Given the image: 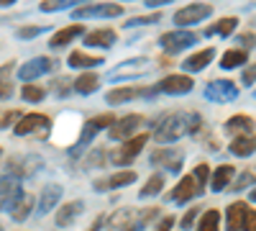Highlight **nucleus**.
Here are the masks:
<instances>
[{"mask_svg": "<svg viewBox=\"0 0 256 231\" xmlns=\"http://www.w3.org/2000/svg\"><path fill=\"white\" fill-rule=\"evenodd\" d=\"M236 26H238V18H236V16H226V18H220V21H218V24L208 26V29H205V36L220 34V36L226 39V36H230L233 31H236Z\"/></svg>", "mask_w": 256, "mask_h": 231, "instance_id": "obj_32", "label": "nucleus"}, {"mask_svg": "<svg viewBox=\"0 0 256 231\" xmlns=\"http://www.w3.org/2000/svg\"><path fill=\"white\" fill-rule=\"evenodd\" d=\"M123 6L120 3H95V6H84L72 13V18H120Z\"/></svg>", "mask_w": 256, "mask_h": 231, "instance_id": "obj_11", "label": "nucleus"}, {"mask_svg": "<svg viewBox=\"0 0 256 231\" xmlns=\"http://www.w3.org/2000/svg\"><path fill=\"white\" fill-rule=\"evenodd\" d=\"M156 93V88H113L105 95V103L110 106H120V103H131L136 98H152Z\"/></svg>", "mask_w": 256, "mask_h": 231, "instance_id": "obj_15", "label": "nucleus"}, {"mask_svg": "<svg viewBox=\"0 0 256 231\" xmlns=\"http://www.w3.org/2000/svg\"><path fill=\"white\" fill-rule=\"evenodd\" d=\"M0 154H3V152H0Z\"/></svg>", "mask_w": 256, "mask_h": 231, "instance_id": "obj_54", "label": "nucleus"}, {"mask_svg": "<svg viewBox=\"0 0 256 231\" xmlns=\"http://www.w3.org/2000/svg\"><path fill=\"white\" fill-rule=\"evenodd\" d=\"M138 180V175L134 172V170H120V172H116V175H110V177H105V180H95L92 182V187L98 193H105V190H118V187H128L131 182H136Z\"/></svg>", "mask_w": 256, "mask_h": 231, "instance_id": "obj_17", "label": "nucleus"}, {"mask_svg": "<svg viewBox=\"0 0 256 231\" xmlns=\"http://www.w3.org/2000/svg\"><path fill=\"white\" fill-rule=\"evenodd\" d=\"M62 200V185L56 182H49L44 185V190H41V198H38V216H46L54 211V205Z\"/></svg>", "mask_w": 256, "mask_h": 231, "instance_id": "obj_21", "label": "nucleus"}, {"mask_svg": "<svg viewBox=\"0 0 256 231\" xmlns=\"http://www.w3.org/2000/svg\"><path fill=\"white\" fill-rule=\"evenodd\" d=\"M148 141V136L146 134H136V136H131L128 141H123V146H118V149H113L110 152V162L113 164H118V167H128L136 157H138V152L144 149V144Z\"/></svg>", "mask_w": 256, "mask_h": 231, "instance_id": "obj_7", "label": "nucleus"}, {"mask_svg": "<svg viewBox=\"0 0 256 231\" xmlns=\"http://www.w3.org/2000/svg\"><path fill=\"white\" fill-rule=\"evenodd\" d=\"M238 41H241V44L246 47V49H254V34L248 31V34H241L238 36Z\"/></svg>", "mask_w": 256, "mask_h": 231, "instance_id": "obj_49", "label": "nucleus"}, {"mask_svg": "<svg viewBox=\"0 0 256 231\" xmlns=\"http://www.w3.org/2000/svg\"><path fill=\"white\" fill-rule=\"evenodd\" d=\"M20 95H24L26 103H41V100L46 98V90L38 88V85H31V82H26V85L20 88Z\"/></svg>", "mask_w": 256, "mask_h": 231, "instance_id": "obj_37", "label": "nucleus"}, {"mask_svg": "<svg viewBox=\"0 0 256 231\" xmlns=\"http://www.w3.org/2000/svg\"><path fill=\"white\" fill-rule=\"evenodd\" d=\"M144 126V116L138 113H131V116H123V118H116L110 126H108V134L113 141H120V139H128L136 129Z\"/></svg>", "mask_w": 256, "mask_h": 231, "instance_id": "obj_12", "label": "nucleus"}, {"mask_svg": "<svg viewBox=\"0 0 256 231\" xmlns=\"http://www.w3.org/2000/svg\"><path fill=\"white\" fill-rule=\"evenodd\" d=\"M156 141H162L164 146H169L172 141L182 139L184 136V113H169L162 118V123L156 126V131H154Z\"/></svg>", "mask_w": 256, "mask_h": 231, "instance_id": "obj_6", "label": "nucleus"}, {"mask_svg": "<svg viewBox=\"0 0 256 231\" xmlns=\"http://www.w3.org/2000/svg\"><path fill=\"white\" fill-rule=\"evenodd\" d=\"M246 211H248L246 203H230L226 211V231H241Z\"/></svg>", "mask_w": 256, "mask_h": 231, "instance_id": "obj_26", "label": "nucleus"}, {"mask_svg": "<svg viewBox=\"0 0 256 231\" xmlns=\"http://www.w3.org/2000/svg\"><path fill=\"white\" fill-rule=\"evenodd\" d=\"M82 36H84V26H82V24H72V26H67V29H59V31L49 39V47H52V49H62V47L72 44L74 39H82Z\"/></svg>", "mask_w": 256, "mask_h": 231, "instance_id": "obj_22", "label": "nucleus"}, {"mask_svg": "<svg viewBox=\"0 0 256 231\" xmlns=\"http://www.w3.org/2000/svg\"><path fill=\"white\" fill-rule=\"evenodd\" d=\"M246 59H248V54L244 49H228L223 54V59H220V67L223 70H236V67L246 65Z\"/></svg>", "mask_w": 256, "mask_h": 231, "instance_id": "obj_35", "label": "nucleus"}, {"mask_svg": "<svg viewBox=\"0 0 256 231\" xmlns=\"http://www.w3.org/2000/svg\"><path fill=\"white\" fill-rule=\"evenodd\" d=\"M241 80H244V85H246V88H254V80H256V67H254V65H248Z\"/></svg>", "mask_w": 256, "mask_h": 231, "instance_id": "obj_46", "label": "nucleus"}, {"mask_svg": "<svg viewBox=\"0 0 256 231\" xmlns=\"http://www.w3.org/2000/svg\"><path fill=\"white\" fill-rule=\"evenodd\" d=\"M82 211H84V203H82V200L64 203V205L59 208V213H56V226H59V228H62V226H72L74 218H77Z\"/></svg>", "mask_w": 256, "mask_h": 231, "instance_id": "obj_25", "label": "nucleus"}, {"mask_svg": "<svg viewBox=\"0 0 256 231\" xmlns=\"http://www.w3.org/2000/svg\"><path fill=\"white\" fill-rule=\"evenodd\" d=\"M54 67H56V62H54L52 57H36V59H28L26 65H20L18 77H20V80H36V77H41V75L52 72Z\"/></svg>", "mask_w": 256, "mask_h": 231, "instance_id": "obj_16", "label": "nucleus"}, {"mask_svg": "<svg viewBox=\"0 0 256 231\" xmlns=\"http://www.w3.org/2000/svg\"><path fill=\"white\" fill-rule=\"evenodd\" d=\"M100 75H95V72H82L74 82H72V88L77 90V93H82V95H92L98 88H100Z\"/></svg>", "mask_w": 256, "mask_h": 231, "instance_id": "obj_27", "label": "nucleus"}, {"mask_svg": "<svg viewBox=\"0 0 256 231\" xmlns=\"http://www.w3.org/2000/svg\"><path fill=\"white\" fill-rule=\"evenodd\" d=\"M148 67V62L144 59V57H136V59H128L126 65H118L116 70H110V75H108V80H128V77H138L144 70Z\"/></svg>", "mask_w": 256, "mask_h": 231, "instance_id": "obj_20", "label": "nucleus"}, {"mask_svg": "<svg viewBox=\"0 0 256 231\" xmlns=\"http://www.w3.org/2000/svg\"><path fill=\"white\" fill-rule=\"evenodd\" d=\"M82 44L84 47H95V49H110L116 44V31L113 29H95L88 31L82 36Z\"/></svg>", "mask_w": 256, "mask_h": 231, "instance_id": "obj_19", "label": "nucleus"}, {"mask_svg": "<svg viewBox=\"0 0 256 231\" xmlns=\"http://www.w3.org/2000/svg\"><path fill=\"white\" fill-rule=\"evenodd\" d=\"M16 3V0H0V8H10Z\"/></svg>", "mask_w": 256, "mask_h": 231, "instance_id": "obj_53", "label": "nucleus"}, {"mask_svg": "<svg viewBox=\"0 0 256 231\" xmlns=\"http://www.w3.org/2000/svg\"><path fill=\"white\" fill-rule=\"evenodd\" d=\"M20 180L16 175H3L0 177V211H10L13 203L20 198Z\"/></svg>", "mask_w": 256, "mask_h": 231, "instance_id": "obj_14", "label": "nucleus"}, {"mask_svg": "<svg viewBox=\"0 0 256 231\" xmlns=\"http://www.w3.org/2000/svg\"><path fill=\"white\" fill-rule=\"evenodd\" d=\"M162 16L159 13H152V16H141V18H131V21H126V29H134V26H148V24H156Z\"/></svg>", "mask_w": 256, "mask_h": 231, "instance_id": "obj_40", "label": "nucleus"}, {"mask_svg": "<svg viewBox=\"0 0 256 231\" xmlns=\"http://www.w3.org/2000/svg\"><path fill=\"white\" fill-rule=\"evenodd\" d=\"M100 159H105V152H92L90 159H88V167H98V164H102Z\"/></svg>", "mask_w": 256, "mask_h": 231, "instance_id": "obj_48", "label": "nucleus"}, {"mask_svg": "<svg viewBox=\"0 0 256 231\" xmlns=\"http://www.w3.org/2000/svg\"><path fill=\"white\" fill-rule=\"evenodd\" d=\"M18 118H20V111H16V108H10V111H6V113H0V129H8V126H13Z\"/></svg>", "mask_w": 256, "mask_h": 231, "instance_id": "obj_43", "label": "nucleus"}, {"mask_svg": "<svg viewBox=\"0 0 256 231\" xmlns=\"http://www.w3.org/2000/svg\"><path fill=\"white\" fill-rule=\"evenodd\" d=\"M172 226H174V216H164V218L159 221L156 231H172Z\"/></svg>", "mask_w": 256, "mask_h": 231, "instance_id": "obj_47", "label": "nucleus"}, {"mask_svg": "<svg viewBox=\"0 0 256 231\" xmlns=\"http://www.w3.org/2000/svg\"><path fill=\"white\" fill-rule=\"evenodd\" d=\"M38 167H41V159H38V157H34V154H28V157H24V159L13 157V159L8 162V175H16L18 180H24V177H34Z\"/></svg>", "mask_w": 256, "mask_h": 231, "instance_id": "obj_18", "label": "nucleus"}, {"mask_svg": "<svg viewBox=\"0 0 256 231\" xmlns=\"http://www.w3.org/2000/svg\"><path fill=\"white\" fill-rule=\"evenodd\" d=\"M13 70H16V62H6L0 67V100H8L13 95V80H10Z\"/></svg>", "mask_w": 256, "mask_h": 231, "instance_id": "obj_33", "label": "nucleus"}, {"mask_svg": "<svg viewBox=\"0 0 256 231\" xmlns=\"http://www.w3.org/2000/svg\"><path fill=\"white\" fill-rule=\"evenodd\" d=\"M210 16H212V6H208V3H192V6H184V8H180L174 13V24L180 29H184V26L200 24V21H205Z\"/></svg>", "mask_w": 256, "mask_h": 231, "instance_id": "obj_10", "label": "nucleus"}, {"mask_svg": "<svg viewBox=\"0 0 256 231\" xmlns=\"http://www.w3.org/2000/svg\"><path fill=\"white\" fill-rule=\"evenodd\" d=\"M31 208H34V195H28V193H20V198L13 203V208H10V218L13 221H26L28 218V213H31Z\"/></svg>", "mask_w": 256, "mask_h": 231, "instance_id": "obj_29", "label": "nucleus"}, {"mask_svg": "<svg viewBox=\"0 0 256 231\" xmlns=\"http://www.w3.org/2000/svg\"><path fill=\"white\" fill-rule=\"evenodd\" d=\"M156 216L159 208H120L110 218H105V231H144Z\"/></svg>", "mask_w": 256, "mask_h": 231, "instance_id": "obj_1", "label": "nucleus"}, {"mask_svg": "<svg viewBox=\"0 0 256 231\" xmlns=\"http://www.w3.org/2000/svg\"><path fill=\"white\" fill-rule=\"evenodd\" d=\"M202 95L210 103H233L238 98V85L233 80H212L210 85H205Z\"/></svg>", "mask_w": 256, "mask_h": 231, "instance_id": "obj_8", "label": "nucleus"}, {"mask_svg": "<svg viewBox=\"0 0 256 231\" xmlns=\"http://www.w3.org/2000/svg\"><path fill=\"white\" fill-rule=\"evenodd\" d=\"M154 88H156V93H166V95H184L195 88V80L190 75H166Z\"/></svg>", "mask_w": 256, "mask_h": 231, "instance_id": "obj_13", "label": "nucleus"}, {"mask_svg": "<svg viewBox=\"0 0 256 231\" xmlns=\"http://www.w3.org/2000/svg\"><path fill=\"white\" fill-rule=\"evenodd\" d=\"M52 129V118L44 113H26L20 116L13 123V134L16 136H28V134H38V136H46Z\"/></svg>", "mask_w": 256, "mask_h": 231, "instance_id": "obj_5", "label": "nucleus"}, {"mask_svg": "<svg viewBox=\"0 0 256 231\" xmlns=\"http://www.w3.org/2000/svg\"><path fill=\"white\" fill-rule=\"evenodd\" d=\"M208 180H210V167H208V162H202L190 175H184L177 182V187L169 193V198H172L177 205H184L187 200H192V198H198V195L205 193V182Z\"/></svg>", "mask_w": 256, "mask_h": 231, "instance_id": "obj_2", "label": "nucleus"}, {"mask_svg": "<svg viewBox=\"0 0 256 231\" xmlns=\"http://www.w3.org/2000/svg\"><path fill=\"white\" fill-rule=\"evenodd\" d=\"M251 182H254V172L248 170V172H244V175L238 177L236 185H228V187H230V190H241V187H246V185H251Z\"/></svg>", "mask_w": 256, "mask_h": 231, "instance_id": "obj_45", "label": "nucleus"}, {"mask_svg": "<svg viewBox=\"0 0 256 231\" xmlns=\"http://www.w3.org/2000/svg\"><path fill=\"white\" fill-rule=\"evenodd\" d=\"M230 154L236 157H251L256 152V144H254V136H233V141L228 144Z\"/></svg>", "mask_w": 256, "mask_h": 231, "instance_id": "obj_31", "label": "nucleus"}, {"mask_svg": "<svg viewBox=\"0 0 256 231\" xmlns=\"http://www.w3.org/2000/svg\"><path fill=\"white\" fill-rule=\"evenodd\" d=\"M164 190V175L162 172H154L152 177L146 180V185L138 190V198L144 200V198H154V195H159Z\"/></svg>", "mask_w": 256, "mask_h": 231, "instance_id": "obj_34", "label": "nucleus"}, {"mask_svg": "<svg viewBox=\"0 0 256 231\" xmlns=\"http://www.w3.org/2000/svg\"><path fill=\"white\" fill-rule=\"evenodd\" d=\"M200 213H202V211H200L198 205H195V208H190V211H187V213L182 216V221H180L182 231H187V228H192V226H195V221L200 218Z\"/></svg>", "mask_w": 256, "mask_h": 231, "instance_id": "obj_42", "label": "nucleus"}, {"mask_svg": "<svg viewBox=\"0 0 256 231\" xmlns=\"http://www.w3.org/2000/svg\"><path fill=\"white\" fill-rule=\"evenodd\" d=\"M195 226H198V231H220V213L216 208H210V211L200 213V221Z\"/></svg>", "mask_w": 256, "mask_h": 231, "instance_id": "obj_36", "label": "nucleus"}, {"mask_svg": "<svg viewBox=\"0 0 256 231\" xmlns=\"http://www.w3.org/2000/svg\"><path fill=\"white\" fill-rule=\"evenodd\" d=\"M233 175H236V170H233V164H220L218 170L210 175V187H212L216 193L226 190V187H228V182L233 180Z\"/></svg>", "mask_w": 256, "mask_h": 231, "instance_id": "obj_28", "label": "nucleus"}, {"mask_svg": "<svg viewBox=\"0 0 256 231\" xmlns=\"http://www.w3.org/2000/svg\"><path fill=\"white\" fill-rule=\"evenodd\" d=\"M102 223H105V218H102V216H98V218H95V223L90 226V231H100V228H102Z\"/></svg>", "mask_w": 256, "mask_h": 231, "instance_id": "obj_52", "label": "nucleus"}, {"mask_svg": "<svg viewBox=\"0 0 256 231\" xmlns=\"http://www.w3.org/2000/svg\"><path fill=\"white\" fill-rule=\"evenodd\" d=\"M113 121H116V116H113V113H102V116H95V118H90V121H84L82 134H80V141L70 146V157H80V154L90 146V141H92L102 129H108V126H110Z\"/></svg>", "mask_w": 256, "mask_h": 231, "instance_id": "obj_3", "label": "nucleus"}, {"mask_svg": "<svg viewBox=\"0 0 256 231\" xmlns=\"http://www.w3.org/2000/svg\"><path fill=\"white\" fill-rule=\"evenodd\" d=\"M67 65L74 67V70H88V67H98L102 65V57H92V54H84V52H72L70 59H67Z\"/></svg>", "mask_w": 256, "mask_h": 231, "instance_id": "obj_30", "label": "nucleus"}, {"mask_svg": "<svg viewBox=\"0 0 256 231\" xmlns=\"http://www.w3.org/2000/svg\"><path fill=\"white\" fill-rule=\"evenodd\" d=\"M46 31H49V26H26V29H18V39L28 41V39L41 36V34H46Z\"/></svg>", "mask_w": 256, "mask_h": 231, "instance_id": "obj_41", "label": "nucleus"}, {"mask_svg": "<svg viewBox=\"0 0 256 231\" xmlns=\"http://www.w3.org/2000/svg\"><path fill=\"white\" fill-rule=\"evenodd\" d=\"M200 41V36L195 31H187V29H180V31H166L159 36V47L166 52V54H180L190 47H195Z\"/></svg>", "mask_w": 256, "mask_h": 231, "instance_id": "obj_4", "label": "nucleus"}, {"mask_svg": "<svg viewBox=\"0 0 256 231\" xmlns=\"http://www.w3.org/2000/svg\"><path fill=\"white\" fill-rule=\"evenodd\" d=\"M241 231H256V213H254V208H248V211H246Z\"/></svg>", "mask_w": 256, "mask_h": 231, "instance_id": "obj_44", "label": "nucleus"}, {"mask_svg": "<svg viewBox=\"0 0 256 231\" xmlns=\"http://www.w3.org/2000/svg\"><path fill=\"white\" fill-rule=\"evenodd\" d=\"M202 129V118L200 113H184V134L192 136V134H198Z\"/></svg>", "mask_w": 256, "mask_h": 231, "instance_id": "obj_39", "label": "nucleus"}, {"mask_svg": "<svg viewBox=\"0 0 256 231\" xmlns=\"http://www.w3.org/2000/svg\"><path fill=\"white\" fill-rule=\"evenodd\" d=\"M182 159H184V154L180 149H174V146H159V149H154L148 154V164L166 167V170L174 172V175L182 170Z\"/></svg>", "mask_w": 256, "mask_h": 231, "instance_id": "obj_9", "label": "nucleus"}, {"mask_svg": "<svg viewBox=\"0 0 256 231\" xmlns=\"http://www.w3.org/2000/svg\"><path fill=\"white\" fill-rule=\"evenodd\" d=\"M54 90H56V95H67L70 93V85L64 82V77H62V82H54Z\"/></svg>", "mask_w": 256, "mask_h": 231, "instance_id": "obj_50", "label": "nucleus"}, {"mask_svg": "<svg viewBox=\"0 0 256 231\" xmlns=\"http://www.w3.org/2000/svg\"><path fill=\"white\" fill-rule=\"evenodd\" d=\"M212 57H216V49H212V47L200 49V52H195L192 57L182 59V70L184 72H200V70H205L210 62H212Z\"/></svg>", "mask_w": 256, "mask_h": 231, "instance_id": "obj_23", "label": "nucleus"}, {"mask_svg": "<svg viewBox=\"0 0 256 231\" xmlns=\"http://www.w3.org/2000/svg\"><path fill=\"white\" fill-rule=\"evenodd\" d=\"M226 131L233 136H254V118L251 116H233L226 121Z\"/></svg>", "mask_w": 256, "mask_h": 231, "instance_id": "obj_24", "label": "nucleus"}, {"mask_svg": "<svg viewBox=\"0 0 256 231\" xmlns=\"http://www.w3.org/2000/svg\"><path fill=\"white\" fill-rule=\"evenodd\" d=\"M77 3H82V0H41V11L44 13H54V11H64V8H72V6H77Z\"/></svg>", "mask_w": 256, "mask_h": 231, "instance_id": "obj_38", "label": "nucleus"}, {"mask_svg": "<svg viewBox=\"0 0 256 231\" xmlns=\"http://www.w3.org/2000/svg\"><path fill=\"white\" fill-rule=\"evenodd\" d=\"M144 3L148 8H159V6H166V3H172V0H144Z\"/></svg>", "mask_w": 256, "mask_h": 231, "instance_id": "obj_51", "label": "nucleus"}]
</instances>
